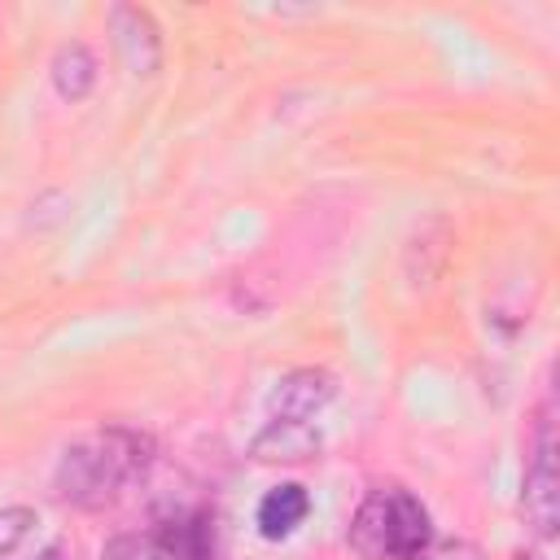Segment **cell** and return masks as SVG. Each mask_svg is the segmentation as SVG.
<instances>
[{
    "mask_svg": "<svg viewBox=\"0 0 560 560\" xmlns=\"http://www.w3.org/2000/svg\"><path fill=\"white\" fill-rule=\"evenodd\" d=\"M306 512H311V494L298 481H284V486L262 494V503H258V534L271 538V542L289 538L306 521Z\"/></svg>",
    "mask_w": 560,
    "mask_h": 560,
    "instance_id": "obj_7",
    "label": "cell"
},
{
    "mask_svg": "<svg viewBox=\"0 0 560 560\" xmlns=\"http://www.w3.org/2000/svg\"><path fill=\"white\" fill-rule=\"evenodd\" d=\"M516 560H547V556H516Z\"/></svg>",
    "mask_w": 560,
    "mask_h": 560,
    "instance_id": "obj_15",
    "label": "cell"
},
{
    "mask_svg": "<svg viewBox=\"0 0 560 560\" xmlns=\"http://www.w3.org/2000/svg\"><path fill=\"white\" fill-rule=\"evenodd\" d=\"M48 74H52V92L61 96V101H83L88 92H92V83H96V57L88 52V44H61L57 52H52V66H48Z\"/></svg>",
    "mask_w": 560,
    "mask_h": 560,
    "instance_id": "obj_8",
    "label": "cell"
},
{
    "mask_svg": "<svg viewBox=\"0 0 560 560\" xmlns=\"http://www.w3.org/2000/svg\"><path fill=\"white\" fill-rule=\"evenodd\" d=\"M153 455V442L131 429H105L96 438L70 442L57 459V494L74 508H105L127 477H136Z\"/></svg>",
    "mask_w": 560,
    "mask_h": 560,
    "instance_id": "obj_1",
    "label": "cell"
},
{
    "mask_svg": "<svg viewBox=\"0 0 560 560\" xmlns=\"http://www.w3.org/2000/svg\"><path fill=\"white\" fill-rule=\"evenodd\" d=\"M350 542L359 556L368 560H385L389 556V512H385V490H372L359 512H354V525H350Z\"/></svg>",
    "mask_w": 560,
    "mask_h": 560,
    "instance_id": "obj_9",
    "label": "cell"
},
{
    "mask_svg": "<svg viewBox=\"0 0 560 560\" xmlns=\"http://www.w3.org/2000/svg\"><path fill=\"white\" fill-rule=\"evenodd\" d=\"M39 560H61V551H48V556H39Z\"/></svg>",
    "mask_w": 560,
    "mask_h": 560,
    "instance_id": "obj_14",
    "label": "cell"
},
{
    "mask_svg": "<svg viewBox=\"0 0 560 560\" xmlns=\"http://www.w3.org/2000/svg\"><path fill=\"white\" fill-rule=\"evenodd\" d=\"M385 512H389V556L394 560H416L429 547V512L420 508L416 494L407 490H385Z\"/></svg>",
    "mask_w": 560,
    "mask_h": 560,
    "instance_id": "obj_6",
    "label": "cell"
},
{
    "mask_svg": "<svg viewBox=\"0 0 560 560\" xmlns=\"http://www.w3.org/2000/svg\"><path fill=\"white\" fill-rule=\"evenodd\" d=\"M315 451H319V429L311 420H271L249 442V455L258 464H302Z\"/></svg>",
    "mask_w": 560,
    "mask_h": 560,
    "instance_id": "obj_5",
    "label": "cell"
},
{
    "mask_svg": "<svg viewBox=\"0 0 560 560\" xmlns=\"http://www.w3.org/2000/svg\"><path fill=\"white\" fill-rule=\"evenodd\" d=\"M109 31H114V48H118V57H122V66L131 74H158V66H162V31H158L149 9L114 4L109 9Z\"/></svg>",
    "mask_w": 560,
    "mask_h": 560,
    "instance_id": "obj_3",
    "label": "cell"
},
{
    "mask_svg": "<svg viewBox=\"0 0 560 560\" xmlns=\"http://www.w3.org/2000/svg\"><path fill=\"white\" fill-rule=\"evenodd\" d=\"M337 394L332 372L324 368H298L289 376H280V385L271 389V411L276 420H315Z\"/></svg>",
    "mask_w": 560,
    "mask_h": 560,
    "instance_id": "obj_4",
    "label": "cell"
},
{
    "mask_svg": "<svg viewBox=\"0 0 560 560\" xmlns=\"http://www.w3.org/2000/svg\"><path fill=\"white\" fill-rule=\"evenodd\" d=\"M158 547L166 556H179V560H206L210 556V516L206 512H192V516L166 521Z\"/></svg>",
    "mask_w": 560,
    "mask_h": 560,
    "instance_id": "obj_10",
    "label": "cell"
},
{
    "mask_svg": "<svg viewBox=\"0 0 560 560\" xmlns=\"http://www.w3.org/2000/svg\"><path fill=\"white\" fill-rule=\"evenodd\" d=\"M525 521L534 525L538 538H551L560 525V477H556V446H551V429L542 420L538 438H534V459L525 468V494H521Z\"/></svg>",
    "mask_w": 560,
    "mask_h": 560,
    "instance_id": "obj_2",
    "label": "cell"
},
{
    "mask_svg": "<svg viewBox=\"0 0 560 560\" xmlns=\"http://www.w3.org/2000/svg\"><path fill=\"white\" fill-rule=\"evenodd\" d=\"M101 560H166V551L158 547V538H140V534H118L101 547Z\"/></svg>",
    "mask_w": 560,
    "mask_h": 560,
    "instance_id": "obj_12",
    "label": "cell"
},
{
    "mask_svg": "<svg viewBox=\"0 0 560 560\" xmlns=\"http://www.w3.org/2000/svg\"><path fill=\"white\" fill-rule=\"evenodd\" d=\"M35 525H39V521H35V512H31V508H22V503L0 508V556L18 551V547L31 538V529H35Z\"/></svg>",
    "mask_w": 560,
    "mask_h": 560,
    "instance_id": "obj_11",
    "label": "cell"
},
{
    "mask_svg": "<svg viewBox=\"0 0 560 560\" xmlns=\"http://www.w3.org/2000/svg\"><path fill=\"white\" fill-rule=\"evenodd\" d=\"M424 560H481V551L472 542H464V538H446L433 551H424Z\"/></svg>",
    "mask_w": 560,
    "mask_h": 560,
    "instance_id": "obj_13",
    "label": "cell"
}]
</instances>
